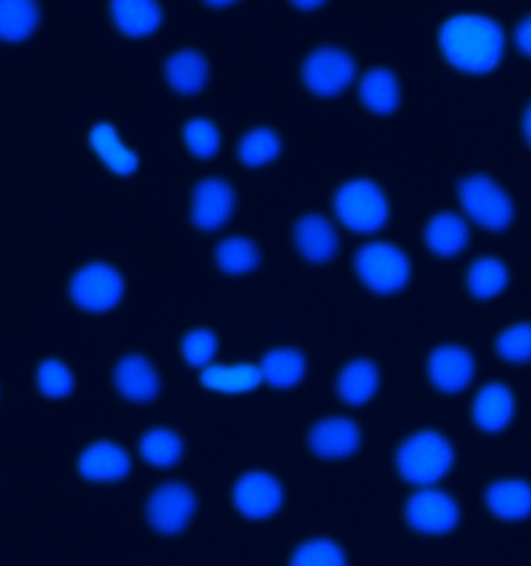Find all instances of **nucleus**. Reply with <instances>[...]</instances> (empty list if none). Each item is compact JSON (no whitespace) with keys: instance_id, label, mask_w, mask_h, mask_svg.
I'll use <instances>...</instances> for the list:
<instances>
[{"instance_id":"f03ea898","label":"nucleus","mask_w":531,"mask_h":566,"mask_svg":"<svg viewBox=\"0 0 531 566\" xmlns=\"http://www.w3.org/2000/svg\"><path fill=\"white\" fill-rule=\"evenodd\" d=\"M454 464V450L448 439L437 431L412 434L396 451L400 475L414 485L427 488L443 480Z\"/></svg>"},{"instance_id":"f3484780","label":"nucleus","mask_w":531,"mask_h":566,"mask_svg":"<svg viewBox=\"0 0 531 566\" xmlns=\"http://www.w3.org/2000/svg\"><path fill=\"white\" fill-rule=\"evenodd\" d=\"M514 415V397L502 384H490L481 388L474 399L472 419L481 431L498 433L510 423Z\"/></svg>"},{"instance_id":"6e6552de","label":"nucleus","mask_w":531,"mask_h":566,"mask_svg":"<svg viewBox=\"0 0 531 566\" xmlns=\"http://www.w3.org/2000/svg\"><path fill=\"white\" fill-rule=\"evenodd\" d=\"M197 511V496L189 485L170 481L159 485L147 501V518L159 534L174 535L189 526Z\"/></svg>"},{"instance_id":"412c9836","label":"nucleus","mask_w":531,"mask_h":566,"mask_svg":"<svg viewBox=\"0 0 531 566\" xmlns=\"http://www.w3.org/2000/svg\"><path fill=\"white\" fill-rule=\"evenodd\" d=\"M380 370L370 359H354L347 363L338 375L339 397L350 407H361L378 391Z\"/></svg>"},{"instance_id":"ddd939ff","label":"nucleus","mask_w":531,"mask_h":566,"mask_svg":"<svg viewBox=\"0 0 531 566\" xmlns=\"http://www.w3.org/2000/svg\"><path fill=\"white\" fill-rule=\"evenodd\" d=\"M474 373H476V363L472 355L457 344L437 347L427 359V375L432 385L442 392L464 391L471 384Z\"/></svg>"},{"instance_id":"9d476101","label":"nucleus","mask_w":531,"mask_h":566,"mask_svg":"<svg viewBox=\"0 0 531 566\" xmlns=\"http://www.w3.org/2000/svg\"><path fill=\"white\" fill-rule=\"evenodd\" d=\"M285 493L280 481L263 470L244 473L233 488V503L241 515L265 520L280 511Z\"/></svg>"},{"instance_id":"a878e982","label":"nucleus","mask_w":531,"mask_h":566,"mask_svg":"<svg viewBox=\"0 0 531 566\" xmlns=\"http://www.w3.org/2000/svg\"><path fill=\"white\" fill-rule=\"evenodd\" d=\"M262 381L259 366L249 365V363L213 365L209 366L201 375V384L205 388L223 394L249 392Z\"/></svg>"},{"instance_id":"1a4fd4ad","label":"nucleus","mask_w":531,"mask_h":566,"mask_svg":"<svg viewBox=\"0 0 531 566\" xmlns=\"http://www.w3.org/2000/svg\"><path fill=\"white\" fill-rule=\"evenodd\" d=\"M408 525L416 533L443 535L456 530L460 522V507L448 493L438 489H422L406 504Z\"/></svg>"},{"instance_id":"e433bc0d","label":"nucleus","mask_w":531,"mask_h":566,"mask_svg":"<svg viewBox=\"0 0 531 566\" xmlns=\"http://www.w3.org/2000/svg\"><path fill=\"white\" fill-rule=\"evenodd\" d=\"M514 42L519 51L531 59V14L523 19L514 32Z\"/></svg>"},{"instance_id":"393cba45","label":"nucleus","mask_w":531,"mask_h":566,"mask_svg":"<svg viewBox=\"0 0 531 566\" xmlns=\"http://www.w3.org/2000/svg\"><path fill=\"white\" fill-rule=\"evenodd\" d=\"M263 380L277 389H288L299 385L307 373V358L294 347H277L267 352L262 365Z\"/></svg>"},{"instance_id":"9b49d317","label":"nucleus","mask_w":531,"mask_h":566,"mask_svg":"<svg viewBox=\"0 0 531 566\" xmlns=\"http://www.w3.org/2000/svg\"><path fill=\"white\" fill-rule=\"evenodd\" d=\"M235 209V193L231 184L221 178H208L194 187L190 217L201 231H215L231 220Z\"/></svg>"},{"instance_id":"72a5a7b5","label":"nucleus","mask_w":531,"mask_h":566,"mask_svg":"<svg viewBox=\"0 0 531 566\" xmlns=\"http://www.w3.org/2000/svg\"><path fill=\"white\" fill-rule=\"evenodd\" d=\"M499 357L514 365L531 361V324L510 325L496 339Z\"/></svg>"},{"instance_id":"5701e85b","label":"nucleus","mask_w":531,"mask_h":566,"mask_svg":"<svg viewBox=\"0 0 531 566\" xmlns=\"http://www.w3.org/2000/svg\"><path fill=\"white\" fill-rule=\"evenodd\" d=\"M89 140L95 155L114 174L121 176L132 175L137 167H139V159H137L136 153L131 148L126 147L113 125L105 124V122L95 125L89 134Z\"/></svg>"},{"instance_id":"423d86ee","label":"nucleus","mask_w":531,"mask_h":566,"mask_svg":"<svg viewBox=\"0 0 531 566\" xmlns=\"http://www.w3.org/2000/svg\"><path fill=\"white\" fill-rule=\"evenodd\" d=\"M357 75V64L349 52L334 45H323L309 53L301 64V80L317 97L342 94Z\"/></svg>"},{"instance_id":"58836bf2","label":"nucleus","mask_w":531,"mask_h":566,"mask_svg":"<svg viewBox=\"0 0 531 566\" xmlns=\"http://www.w3.org/2000/svg\"><path fill=\"white\" fill-rule=\"evenodd\" d=\"M293 6H296L297 9H301V10H311V9H317V7H319V3H316V2H294Z\"/></svg>"},{"instance_id":"dca6fc26","label":"nucleus","mask_w":531,"mask_h":566,"mask_svg":"<svg viewBox=\"0 0 531 566\" xmlns=\"http://www.w3.org/2000/svg\"><path fill=\"white\" fill-rule=\"evenodd\" d=\"M79 473L94 483H114L124 480L131 470V459L116 442L92 443L78 461Z\"/></svg>"},{"instance_id":"0eeeda50","label":"nucleus","mask_w":531,"mask_h":566,"mask_svg":"<svg viewBox=\"0 0 531 566\" xmlns=\"http://www.w3.org/2000/svg\"><path fill=\"white\" fill-rule=\"evenodd\" d=\"M68 292L79 308L91 313H105L120 304L125 282L121 274L109 263L94 262L76 271Z\"/></svg>"},{"instance_id":"20e7f679","label":"nucleus","mask_w":531,"mask_h":566,"mask_svg":"<svg viewBox=\"0 0 531 566\" xmlns=\"http://www.w3.org/2000/svg\"><path fill=\"white\" fill-rule=\"evenodd\" d=\"M354 270L370 292L399 293L411 279V262L399 247L389 242L364 244L354 255Z\"/></svg>"},{"instance_id":"cd10ccee","label":"nucleus","mask_w":531,"mask_h":566,"mask_svg":"<svg viewBox=\"0 0 531 566\" xmlns=\"http://www.w3.org/2000/svg\"><path fill=\"white\" fill-rule=\"evenodd\" d=\"M215 262L225 274L243 275L257 268L259 251L257 244L246 237H229L217 243Z\"/></svg>"},{"instance_id":"c756f323","label":"nucleus","mask_w":531,"mask_h":566,"mask_svg":"<svg viewBox=\"0 0 531 566\" xmlns=\"http://www.w3.org/2000/svg\"><path fill=\"white\" fill-rule=\"evenodd\" d=\"M140 457L150 465L168 469L178 464L182 457L181 438L168 428H152L141 436L139 443Z\"/></svg>"},{"instance_id":"bb28decb","label":"nucleus","mask_w":531,"mask_h":566,"mask_svg":"<svg viewBox=\"0 0 531 566\" xmlns=\"http://www.w3.org/2000/svg\"><path fill=\"white\" fill-rule=\"evenodd\" d=\"M510 281V273L502 260L480 258L474 260L466 273V285L477 300L487 301L502 293Z\"/></svg>"},{"instance_id":"473e14b6","label":"nucleus","mask_w":531,"mask_h":566,"mask_svg":"<svg viewBox=\"0 0 531 566\" xmlns=\"http://www.w3.org/2000/svg\"><path fill=\"white\" fill-rule=\"evenodd\" d=\"M291 566H347V558L338 543L312 538L294 551Z\"/></svg>"},{"instance_id":"7c9ffc66","label":"nucleus","mask_w":531,"mask_h":566,"mask_svg":"<svg viewBox=\"0 0 531 566\" xmlns=\"http://www.w3.org/2000/svg\"><path fill=\"white\" fill-rule=\"evenodd\" d=\"M40 10L32 2H0V41L21 42L32 36Z\"/></svg>"},{"instance_id":"7ed1b4c3","label":"nucleus","mask_w":531,"mask_h":566,"mask_svg":"<svg viewBox=\"0 0 531 566\" xmlns=\"http://www.w3.org/2000/svg\"><path fill=\"white\" fill-rule=\"evenodd\" d=\"M334 212L350 231L372 233L387 223L391 206L384 190L370 179L342 184L334 195Z\"/></svg>"},{"instance_id":"6ab92c4d","label":"nucleus","mask_w":531,"mask_h":566,"mask_svg":"<svg viewBox=\"0 0 531 566\" xmlns=\"http://www.w3.org/2000/svg\"><path fill=\"white\" fill-rule=\"evenodd\" d=\"M485 501L498 518L519 522L531 514V485L518 478H503L487 489Z\"/></svg>"},{"instance_id":"f704fd0d","label":"nucleus","mask_w":531,"mask_h":566,"mask_svg":"<svg viewBox=\"0 0 531 566\" xmlns=\"http://www.w3.org/2000/svg\"><path fill=\"white\" fill-rule=\"evenodd\" d=\"M36 384L40 391L51 399H63L74 388V374L60 359H45L38 367Z\"/></svg>"},{"instance_id":"2eb2a0df","label":"nucleus","mask_w":531,"mask_h":566,"mask_svg":"<svg viewBox=\"0 0 531 566\" xmlns=\"http://www.w3.org/2000/svg\"><path fill=\"white\" fill-rule=\"evenodd\" d=\"M114 384L126 400L147 403L159 394V375L141 355H126L114 369Z\"/></svg>"},{"instance_id":"39448f33","label":"nucleus","mask_w":531,"mask_h":566,"mask_svg":"<svg viewBox=\"0 0 531 566\" xmlns=\"http://www.w3.org/2000/svg\"><path fill=\"white\" fill-rule=\"evenodd\" d=\"M458 200L474 223L488 231H503L514 218L513 202L498 182L471 175L458 184Z\"/></svg>"},{"instance_id":"a211bd4d","label":"nucleus","mask_w":531,"mask_h":566,"mask_svg":"<svg viewBox=\"0 0 531 566\" xmlns=\"http://www.w3.org/2000/svg\"><path fill=\"white\" fill-rule=\"evenodd\" d=\"M168 86L182 95H197L209 80V64L200 52L182 49L168 56L163 64Z\"/></svg>"},{"instance_id":"c85d7f7f","label":"nucleus","mask_w":531,"mask_h":566,"mask_svg":"<svg viewBox=\"0 0 531 566\" xmlns=\"http://www.w3.org/2000/svg\"><path fill=\"white\" fill-rule=\"evenodd\" d=\"M282 142L274 129L259 126L241 137L236 155L241 164L251 168L265 167L278 158Z\"/></svg>"},{"instance_id":"c9c22d12","label":"nucleus","mask_w":531,"mask_h":566,"mask_svg":"<svg viewBox=\"0 0 531 566\" xmlns=\"http://www.w3.org/2000/svg\"><path fill=\"white\" fill-rule=\"evenodd\" d=\"M181 350L187 365L208 366L217 350L216 335L209 328H194L182 339Z\"/></svg>"},{"instance_id":"f8f14e48","label":"nucleus","mask_w":531,"mask_h":566,"mask_svg":"<svg viewBox=\"0 0 531 566\" xmlns=\"http://www.w3.org/2000/svg\"><path fill=\"white\" fill-rule=\"evenodd\" d=\"M308 443L316 457L338 461L357 453L361 447V430L349 417H325L309 431Z\"/></svg>"},{"instance_id":"aec40b11","label":"nucleus","mask_w":531,"mask_h":566,"mask_svg":"<svg viewBox=\"0 0 531 566\" xmlns=\"http://www.w3.org/2000/svg\"><path fill=\"white\" fill-rule=\"evenodd\" d=\"M468 240V226L454 212L437 213L424 228V243L438 258H454L465 250Z\"/></svg>"},{"instance_id":"b1692460","label":"nucleus","mask_w":531,"mask_h":566,"mask_svg":"<svg viewBox=\"0 0 531 566\" xmlns=\"http://www.w3.org/2000/svg\"><path fill=\"white\" fill-rule=\"evenodd\" d=\"M110 17L114 24L126 36L144 38L155 33L162 24V9L156 2L137 0V2L110 3Z\"/></svg>"},{"instance_id":"4468645a","label":"nucleus","mask_w":531,"mask_h":566,"mask_svg":"<svg viewBox=\"0 0 531 566\" xmlns=\"http://www.w3.org/2000/svg\"><path fill=\"white\" fill-rule=\"evenodd\" d=\"M294 243L301 258L315 265H323L338 252V233L330 221L319 213L301 217L294 228Z\"/></svg>"},{"instance_id":"2f4dec72","label":"nucleus","mask_w":531,"mask_h":566,"mask_svg":"<svg viewBox=\"0 0 531 566\" xmlns=\"http://www.w3.org/2000/svg\"><path fill=\"white\" fill-rule=\"evenodd\" d=\"M183 140L197 158H213L221 147V134L216 125L205 117H194L183 128Z\"/></svg>"},{"instance_id":"4c0bfd02","label":"nucleus","mask_w":531,"mask_h":566,"mask_svg":"<svg viewBox=\"0 0 531 566\" xmlns=\"http://www.w3.org/2000/svg\"><path fill=\"white\" fill-rule=\"evenodd\" d=\"M522 128L523 134H525V139L529 142L531 147V102L529 103V106H527L525 113H523Z\"/></svg>"},{"instance_id":"f257e3e1","label":"nucleus","mask_w":531,"mask_h":566,"mask_svg":"<svg viewBox=\"0 0 531 566\" xmlns=\"http://www.w3.org/2000/svg\"><path fill=\"white\" fill-rule=\"evenodd\" d=\"M443 56L450 66L466 74H487L502 60V29L484 14H457L442 25L438 33Z\"/></svg>"},{"instance_id":"4be33fe9","label":"nucleus","mask_w":531,"mask_h":566,"mask_svg":"<svg viewBox=\"0 0 531 566\" xmlns=\"http://www.w3.org/2000/svg\"><path fill=\"white\" fill-rule=\"evenodd\" d=\"M359 97L367 109L387 116L400 105L399 78L389 69H370L359 84Z\"/></svg>"}]
</instances>
